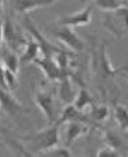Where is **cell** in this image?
Here are the masks:
<instances>
[{"mask_svg": "<svg viewBox=\"0 0 128 157\" xmlns=\"http://www.w3.org/2000/svg\"><path fill=\"white\" fill-rule=\"evenodd\" d=\"M55 38L57 39L59 42H61L63 45H65L68 49H71L72 52H83L85 50V44L83 41L79 38V35L75 33V30L72 27H68V26H60V27L55 29L53 31Z\"/></svg>", "mask_w": 128, "mask_h": 157, "instance_id": "obj_6", "label": "cell"}, {"mask_svg": "<svg viewBox=\"0 0 128 157\" xmlns=\"http://www.w3.org/2000/svg\"><path fill=\"white\" fill-rule=\"evenodd\" d=\"M41 54V49L38 42L35 41L34 38H27V42H26L25 48L22 49V54L19 57V61H21V65H27L30 63H34Z\"/></svg>", "mask_w": 128, "mask_h": 157, "instance_id": "obj_14", "label": "cell"}, {"mask_svg": "<svg viewBox=\"0 0 128 157\" xmlns=\"http://www.w3.org/2000/svg\"><path fill=\"white\" fill-rule=\"evenodd\" d=\"M33 64L37 65V67L42 71V73L45 75V77L51 81H59L64 76H68L67 73L63 72V69L60 68V65L57 64L55 56H40Z\"/></svg>", "mask_w": 128, "mask_h": 157, "instance_id": "obj_7", "label": "cell"}, {"mask_svg": "<svg viewBox=\"0 0 128 157\" xmlns=\"http://www.w3.org/2000/svg\"><path fill=\"white\" fill-rule=\"evenodd\" d=\"M59 125L57 122H55L53 125H51L48 129L41 130V132L34 133L30 137L23 138V141L27 144V146L22 150H26V155H37L40 156L42 152L57 146L60 142V137H59Z\"/></svg>", "mask_w": 128, "mask_h": 157, "instance_id": "obj_1", "label": "cell"}, {"mask_svg": "<svg viewBox=\"0 0 128 157\" xmlns=\"http://www.w3.org/2000/svg\"><path fill=\"white\" fill-rule=\"evenodd\" d=\"M91 14H93V8L91 6H86L82 8L81 11L70 14L59 18V25L60 26H68V27H81V26H87L91 22Z\"/></svg>", "mask_w": 128, "mask_h": 157, "instance_id": "obj_9", "label": "cell"}, {"mask_svg": "<svg viewBox=\"0 0 128 157\" xmlns=\"http://www.w3.org/2000/svg\"><path fill=\"white\" fill-rule=\"evenodd\" d=\"M102 25L116 38H123L128 33V6L113 11H106Z\"/></svg>", "mask_w": 128, "mask_h": 157, "instance_id": "obj_3", "label": "cell"}, {"mask_svg": "<svg viewBox=\"0 0 128 157\" xmlns=\"http://www.w3.org/2000/svg\"><path fill=\"white\" fill-rule=\"evenodd\" d=\"M65 125H67V127H65V134H64V145L68 146V148H70L75 141H78L81 137L86 136V134L90 132L89 125L87 123H83V122L72 121V122H67Z\"/></svg>", "mask_w": 128, "mask_h": 157, "instance_id": "obj_11", "label": "cell"}, {"mask_svg": "<svg viewBox=\"0 0 128 157\" xmlns=\"http://www.w3.org/2000/svg\"><path fill=\"white\" fill-rule=\"evenodd\" d=\"M89 117L93 121H96V122L102 123L109 118V109L106 106H104V104H98V106L93 104L91 109L89 110Z\"/></svg>", "mask_w": 128, "mask_h": 157, "instance_id": "obj_19", "label": "cell"}, {"mask_svg": "<svg viewBox=\"0 0 128 157\" xmlns=\"http://www.w3.org/2000/svg\"><path fill=\"white\" fill-rule=\"evenodd\" d=\"M3 41V33H2V25H0V44Z\"/></svg>", "mask_w": 128, "mask_h": 157, "instance_id": "obj_25", "label": "cell"}, {"mask_svg": "<svg viewBox=\"0 0 128 157\" xmlns=\"http://www.w3.org/2000/svg\"><path fill=\"white\" fill-rule=\"evenodd\" d=\"M91 71L93 75L96 77L100 78H110L114 77L117 73H120V69L113 68L112 63L109 60V56H108V49H106V44L102 42L100 45V48L91 56Z\"/></svg>", "mask_w": 128, "mask_h": 157, "instance_id": "obj_2", "label": "cell"}, {"mask_svg": "<svg viewBox=\"0 0 128 157\" xmlns=\"http://www.w3.org/2000/svg\"><path fill=\"white\" fill-rule=\"evenodd\" d=\"M23 26H25L26 30L30 33L31 37L38 42L40 49H41V56H56L57 53H60V52L63 50V49L55 46L51 41H48V39L44 37V34H41V31L35 27V25L33 23L27 16H26L25 21H23Z\"/></svg>", "mask_w": 128, "mask_h": 157, "instance_id": "obj_8", "label": "cell"}, {"mask_svg": "<svg viewBox=\"0 0 128 157\" xmlns=\"http://www.w3.org/2000/svg\"><path fill=\"white\" fill-rule=\"evenodd\" d=\"M96 156H97V157H119V156H121V155L119 153V150H117V149L112 148V146L105 145L104 148H101V149L96 153Z\"/></svg>", "mask_w": 128, "mask_h": 157, "instance_id": "obj_23", "label": "cell"}, {"mask_svg": "<svg viewBox=\"0 0 128 157\" xmlns=\"http://www.w3.org/2000/svg\"><path fill=\"white\" fill-rule=\"evenodd\" d=\"M40 156H48V157H71L72 156V152L70 150L68 146H53V148L45 150L42 152Z\"/></svg>", "mask_w": 128, "mask_h": 157, "instance_id": "obj_22", "label": "cell"}, {"mask_svg": "<svg viewBox=\"0 0 128 157\" xmlns=\"http://www.w3.org/2000/svg\"><path fill=\"white\" fill-rule=\"evenodd\" d=\"M34 102L37 107L44 113L49 125H53L57 121L56 111H55V96L52 91L47 88H38L34 94Z\"/></svg>", "mask_w": 128, "mask_h": 157, "instance_id": "obj_5", "label": "cell"}, {"mask_svg": "<svg viewBox=\"0 0 128 157\" xmlns=\"http://www.w3.org/2000/svg\"><path fill=\"white\" fill-rule=\"evenodd\" d=\"M59 87H57V95L60 98V100L64 104H71L75 99V95H74V88H72V80L71 76H64L63 78L57 81Z\"/></svg>", "mask_w": 128, "mask_h": 157, "instance_id": "obj_15", "label": "cell"}, {"mask_svg": "<svg viewBox=\"0 0 128 157\" xmlns=\"http://www.w3.org/2000/svg\"><path fill=\"white\" fill-rule=\"evenodd\" d=\"M75 107L81 111H86V110H90L91 106L94 104V99L91 96V94L87 91V88H85L83 86H81L79 91L75 95V99L72 102Z\"/></svg>", "mask_w": 128, "mask_h": 157, "instance_id": "obj_16", "label": "cell"}, {"mask_svg": "<svg viewBox=\"0 0 128 157\" xmlns=\"http://www.w3.org/2000/svg\"><path fill=\"white\" fill-rule=\"evenodd\" d=\"M2 11H3V0H0V15H2Z\"/></svg>", "mask_w": 128, "mask_h": 157, "instance_id": "obj_26", "label": "cell"}, {"mask_svg": "<svg viewBox=\"0 0 128 157\" xmlns=\"http://www.w3.org/2000/svg\"><path fill=\"white\" fill-rule=\"evenodd\" d=\"M127 2H128V0H127Z\"/></svg>", "mask_w": 128, "mask_h": 157, "instance_id": "obj_29", "label": "cell"}, {"mask_svg": "<svg viewBox=\"0 0 128 157\" xmlns=\"http://www.w3.org/2000/svg\"><path fill=\"white\" fill-rule=\"evenodd\" d=\"M0 86L4 87V88H8L7 83H6V77H4V65L2 64V61H0Z\"/></svg>", "mask_w": 128, "mask_h": 157, "instance_id": "obj_24", "label": "cell"}, {"mask_svg": "<svg viewBox=\"0 0 128 157\" xmlns=\"http://www.w3.org/2000/svg\"><path fill=\"white\" fill-rule=\"evenodd\" d=\"M93 3L98 10H101V11H104V12L113 11V10L128 6L127 0H94Z\"/></svg>", "mask_w": 128, "mask_h": 157, "instance_id": "obj_18", "label": "cell"}, {"mask_svg": "<svg viewBox=\"0 0 128 157\" xmlns=\"http://www.w3.org/2000/svg\"><path fill=\"white\" fill-rule=\"evenodd\" d=\"M0 107L11 117H16L23 111V104L12 95L11 90L0 86Z\"/></svg>", "mask_w": 128, "mask_h": 157, "instance_id": "obj_10", "label": "cell"}, {"mask_svg": "<svg viewBox=\"0 0 128 157\" xmlns=\"http://www.w3.org/2000/svg\"><path fill=\"white\" fill-rule=\"evenodd\" d=\"M102 141L105 142V145L112 146V148L120 150L121 146H123V142H121V138L117 136L116 133H113L112 130H104V137Z\"/></svg>", "mask_w": 128, "mask_h": 157, "instance_id": "obj_21", "label": "cell"}, {"mask_svg": "<svg viewBox=\"0 0 128 157\" xmlns=\"http://www.w3.org/2000/svg\"><path fill=\"white\" fill-rule=\"evenodd\" d=\"M123 69H128V64H127V67H124V68H121L120 71H123Z\"/></svg>", "mask_w": 128, "mask_h": 157, "instance_id": "obj_28", "label": "cell"}, {"mask_svg": "<svg viewBox=\"0 0 128 157\" xmlns=\"http://www.w3.org/2000/svg\"><path fill=\"white\" fill-rule=\"evenodd\" d=\"M55 0H8V4L16 14H27L38 7L53 4Z\"/></svg>", "mask_w": 128, "mask_h": 157, "instance_id": "obj_12", "label": "cell"}, {"mask_svg": "<svg viewBox=\"0 0 128 157\" xmlns=\"http://www.w3.org/2000/svg\"><path fill=\"white\" fill-rule=\"evenodd\" d=\"M114 119L124 132L128 133V109L123 104H116L114 107Z\"/></svg>", "mask_w": 128, "mask_h": 157, "instance_id": "obj_20", "label": "cell"}, {"mask_svg": "<svg viewBox=\"0 0 128 157\" xmlns=\"http://www.w3.org/2000/svg\"><path fill=\"white\" fill-rule=\"evenodd\" d=\"M72 121H76V122H83V123H89V121H90V117H89V114H86L85 111L78 110L72 103H71V104H65L64 110L61 111L60 117L57 118L56 122L61 126L63 123L72 122Z\"/></svg>", "mask_w": 128, "mask_h": 157, "instance_id": "obj_13", "label": "cell"}, {"mask_svg": "<svg viewBox=\"0 0 128 157\" xmlns=\"http://www.w3.org/2000/svg\"><path fill=\"white\" fill-rule=\"evenodd\" d=\"M2 33H3V41L6 42L8 49L14 52H18L19 49H23L27 38L22 34L21 31L16 29V26L14 25V22L6 16L2 22Z\"/></svg>", "mask_w": 128, "mask_h": 157, "instance_id": "obj_4", "label": "cell"}, {"mask_svg": "<svg viewBox=\"0 0 128 157\" xmlns=\"http://www.w3.org/2000/svg\"><path fill=\"white\" fill-rule=\"evenodd\" d=\"M121 76H123L124 78H126V80L128 81V75H126V73H123V75H121Z\"/></svg>", "mask_w": 128, "mask_h": 157, "instance_id": "obj_27", "label": "cell"}, {"mask_svg": "<svg viewBox=\"0 0 128 157\" xmlns=\"http://www.w3.org/2000/svg\"><path fill=\"white\" fill-rule=\"evenodd\" d=\"M2 64L4 65L6 68L11 69L12 72L18 73L21 61H19V57L16 56V52L11 50V49H8V50L3 52V54H2Z\"/></svg>", "mask_w": 128, "mask_h": 157, "instance_id": "obj_17", "label": "cell"}]
</instances>
